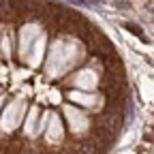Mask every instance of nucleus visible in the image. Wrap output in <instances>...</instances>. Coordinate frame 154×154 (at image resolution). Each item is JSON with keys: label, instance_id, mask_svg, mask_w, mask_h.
<instances>
[{"label": "nucleus", "instance_id": "f257e3e1", "mask_svg": "<svg viewBox=\"0 0 154 154\" xmlns=\"http://www.w3.org/2000/svg\"><path fill=\"white\" fill-rule=\"evenodd\" d=\"M103 88H105L107 96H111V99H122V101H126V96H128V86H126V82H124V77H118V75L105 73Z\"/></svg>", "mask_w": 154, "mask_h": 154}, {"label": "nucleus", "instance_id": "f03ea898", "mask_svg": "<svg viewBox=\"0 0 154 154\" xmlns=\"http://www.w3.org/2000/svg\"><path fill=\"white\" fill-rule=\"evenodd\" d=\"M88 51H90L92 56H99V58H103V56H107V54H111V51H113V45H111V41H109V38H107L105 34L96 32V34L90 38Z\"/></svg>", "mask_w": 154, "mask_h": 154}, {"label": "nucleus", "instance_id": "7ed1b4c3", "mask_svg": "<svg viewBox=\"0 0 154 154\" xmlns=\"http://www.w3.org/2000/svg\"><path fill=\"white\" fill-rule=\"evenodd\" d=\"M103 60H105V71L111 73V75H118V77H124V64L118 56H116L113 51L103 56Z\"/></svg>", "mask_w": 154, "mask_h": 154}, {"label": "nucleus", "instance_id": "20e7f679", "mask_svg": "<svg viewBox=\"0 0 154 154\" xmlns=\"http://www.w3.org/2000/svg\"><path fill=\"white\" fill-rule=\"evenodd\" d=\"M124 28H126V30H128L131 34H135V36H137V38H141V41H143V43H148V36H146V34L141 32V28H139L137 24H128V22H126V24H124Z\"/></svg>", "mask_w": 154, "mask_h": 154}, {"label": "nucleus", "instance_id": "39448f33", "mask_svg": "<svg viewBox=\"0 0 154 154\" xmlns=\"http://www.w3.org/2000/svg\"><path fill=\"white\" fill-rule=\"evenodd\" d=\"M82 2H86V5H92V2H101V0H82Z\"/></svg>", "mask_w": 154, "mask_h": 154}]
</instances>
